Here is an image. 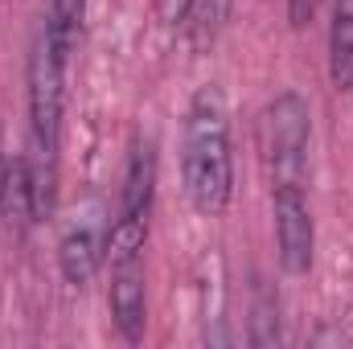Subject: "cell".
I'll list each match as a JSON object with an SVG mask.
<instances>
[{
  "label": "cell",
  "mask_w": 353,
  "mask_h": 349,
  "mask_svg": "<svg viewBox=\"0 0 353 349\" xmlns=\"http://www.w3.org/2000/svg\"><path fill=\"white\" fill-rule=\"evenodd\" d=\"M181 181H185V197L205 218H218L234 197L230 115H226V99L218 87H201L185 111Z\"/></svg>",
  "instance_id": "6da1fadb"
},
{
  "label": "cell",
  "mask_w": 353,
  "mask_h": 349,
  "mask_svg": "<svg viewBox=\"0 0 353 349\" xmlns=\"http://www.w3.org/2000/svg\"><path fill=\"white\" fill-rule=\"evenodd\" d=\"M103 259H107V230L99 222H74L58 243V267H62L66 283H74V288H87L99 275Z\"/></svg>",
  "instance_id": "8992f818"
},
{
  "label": "cell",
  "mask_w": 353,
  "mask_h": 349,
  "mask_svg": "<svg viewBox=\"0 0 353 349\" xmlns=\"http://www.w3.org/2000/svg\"><path fill=\"white\" fill-rule=\"evenodd\" d=\"M111 283H107V308L123 341H140L148 325V296H144V251L107 247Z\"/></svg>",
  "instance_id": "5b68a950"
},
{
  "label": "cell",
  "mask_w": 353,
  "mask_h": 349,
  "mask_svg": "<svg viewBox=\"0 0 353 349\" xmlns=\"http://www.w3.org/2000/svg\"><path fill=\"white\" fill-rule=\"evenodd\" d=\"M83 17H87V0H50V8H46V33H50V41L58 46V50H74V41H79V33H83Z\"/></svg>",
  "instance_id": "30bf717a"
},
{
  "label": "cell",
  "mask_w": 353,
  "mask_h": 349,
  "mask_svg": "<svg viewBox=\"0 0 353 349\" xmlns=\"http://www.w3.org/2000/svg\"><path fill=\"white\" fill-rule=\"evenodd\" d=\"M329 79L337 90H353V0H341L329 29Z\"/></svg>",
  "instance_id": "ba28073f"
},
{
  "label": "cell",
  "mask_w": 353,
  "mask_h": 349,
  "mask_svg": "<svg viewBox=\"0 0 353 349\" xmlns=\"http://www.w3.org/2000/svg\"><path fill=\"white\" fill-rule=\"evenodd\" d=\"M230 8H234V0H189V12H185L181 29L189 33L193 50H210L218 41V33L230 21Z\"/></svg>",
  "instance_id": "9c48e42d"
},
{
  "label": "cell",
  "mask_w": 353,
  "mask_h": 349,
  "mask_svg": "<svg viewBox=\"0 0 353 349\" xmlns=\"http://www.w3.org/2000/svg\"><path fill=\"white\" fill-rule=\"evenodd\" d=\"M271 214H275V247L279 267L288 275H304L316 251V222L304 197V185H275L271 189Z\"/></svg>",
  "instance_id": "277c9868"
},
{
  "label": "cell",
  "mask_w": 353,
  "mask_h": 349,
  "mask_svg": "<svg viewBox=\"0 0 353 349\" xmlns=\"http://www.w3.org/2000/svg\"><path fill=\"white\" fill-rule=\"evenodd\" d=\"M157 12L165 17V25H185L189 0H157Z\"/></svg>",
  "instance_id": "7c38bea8"
},
{
  "label": "cell",
  "mask_w": 353,
  "mask_h": 349,
  "mask_svg": "<svg viewBox=\"0 0 353 349\" xmlns=\"http://www.w3.org/2000/svg\"><path fill=\"white\" fill-rule=\"evenodd\" d=\"M66 62L70 54L41 29L29 54V173L37 218L54 214L58 193V152H62V107H66Z\"/></svg>",
  "instance_id": "7a4b0ae2"
},
{
  "label": "cell",
  "mask_w": 353,
  "mask_h": 349,
  "mask_svg": "<svg viewBox=\"0 0 353 349\" xmlns=\"http://www.w3.org/2000/svg\"><path fill=\"white\" fill-rule=\"evenodd\" d=\"M4 181H8V157L0 148V210H4Z\"/></svg>",
  "instance_id": "4fadbf2b"
},
{
  "label": "cell",
  "mask_w": 353,
  "mask_h": 349,
  "mask_svg": "<svg viewBox=\"0 0 353 349\" xmlns=\"http://www.w3.org/2000/svg\"><path fill=\"white\" fill-rule=\"evenodd\" d=\"M321 4H325V0H288V21H292L296 29H304V25L321 12Z\"/></svg>",
  "instance_id": "8fae6325"
},
{
  "label": "cell",
  "mask_w": 353,
  "mask_h": 349,
  "mask_svg": "<svg viewBox=\"0 0 353 349\" xmlns=\"http://www.w3.org/2000/svg\"><path fill=\"white\" fill-rule=\"evenodd\" d=\"M152 197H157V148L152 140H140L128 157V173H123V197H119V214L128 218H144L152 214Z\"/></svg>",
  "instance_id": "52a82bcc"
},
{
  "label": "cell",
  "mask_w": 353,
  "mask_h": 349,
  "mask_svg": "<svg viewBox=\"0 0 353 349\" xmlns=\"http://www.w3.org/2000/svg\"><path fill=\"white\" fill-rule=\"evenodd\" d=\"M312 140V111L300 90H283L259 111V161L275 185H304Z\"/></svg>",
  "instance_id": "3957f363"
}]
</instances>
